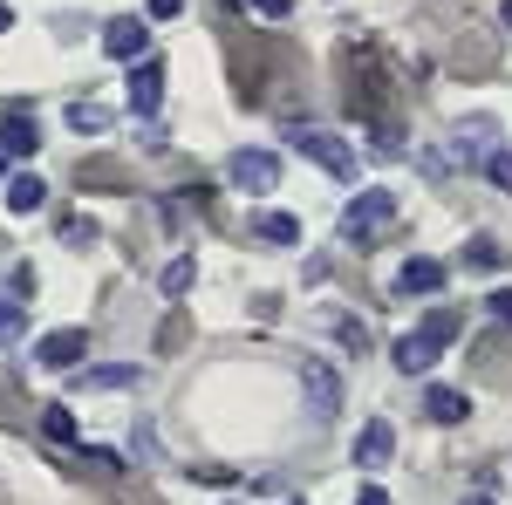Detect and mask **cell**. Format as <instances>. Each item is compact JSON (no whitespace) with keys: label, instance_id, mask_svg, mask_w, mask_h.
Instances as JSON below:
<instances>
[{"label":"cell","instance_id":"cell-1","mask_svg":"<svg viewBox=\"0 0 512 505\" xmlns=\"http://www.w3.org/2000/svg\"><path fill=\"white\" fill-rule=\"evenodd\" d=\"M287 144H294L301 157H315L328 178H355V151L335 137V130H321V123H294V130H287Z\"/></svg>","mask_w":512,"mask_h":505},{"label":"cell","instance_id":"cell-2","mask_svg":"<svg viewBox=\"0 0 512 505\" xmlns=\"http://www.w3.org/2000/svg\"><path fill=\"white\" fill-rule=\"evenodd\" d=\"M123 89H130V117H137V123L158 117V103H164V62H158V55H137Z\"/></svg>","mask_w":512,"mask_h":505},{"label":"cell","instance_id":"cell-3","mask_svg":"<svg viewBox=\"0 0 512 505\" xmlns=\"http://www.w3.org/2000/svg\"><path fill=\"white\" fill-rule=\"evenodd\" d=\"M301 389H308V417L315 424H335L342 417V376H335V362H308Z\"/></svg>","mask_w":512,"mask_h":505},{"label":"cell","instance_id":"cell-4","mask_svg":"<svg viewBox=\"0 0 512 505\" xmlns=\"http://www.w3.org/2000/svg\"><path fill=\"white\" fill-rule=\"evenodd\" d=\"M82 355H89V335H82V328H55V335H41V342H35V369H48V376H69Z\"/></svg>","mask_w":512,"mask_h":505},{"label":"cell","instance_id":"cell-5","mask_svg":"<svg viewBox=\"0 0 512 505\" xmlns=\"http://www.w3.org/2000/svg\"><path fill=\"white\" fill-rule=\"evenodd\" d=\"M390 219H396V198L390 192H362V198H349V212H342V233L369 239V233H383Z\"/></svg>","mask_w":512,"mask_h":505},{"label":"cell","instance_id":"cell-6","mask_svg":"<svg viewBox=\"0 0 512 505\" xmlns=\"http://www.w3.org/2000/svg\"><path fill=\"white\" fill-rule=\"evenodd\" d=\"M233 185L239 192H274L280 185V157L274 151H233Z\"/></svg>","mask_w":512,"mask_h":505},{"label":"cell","instance_id":"cell-7","mask_svg":"<svg viewBox=\"0 0 512 505\" xmlns=\"http://www.w3.org/2000/svg\"><path fill=\"white\" fill-rule=\"evenodd\" d=\"M390 451H396L390 417H369V424H362V437H355V465H362V471H383V465H390Z\"/></svg>","mask_w":512,"mask_h":505},{"label":"cell","instance_id":"cell-8","mask_svg":"<svg viewBox=\"0 0 512 505\" xmlns=\"http://www.w3.org/2000/svg\"><path fill=\"white\" fill-rule=\"evenodd\" d=\"M144 41H151V28H144V14H117V21L103 28V48H110L117 62H137V55H144Z\"/></svg>","mask_w":512,"mask_h":505},{"label":"cell","instance_id":"cell-9","mask_svg":"<svg viewBox=\"0 0 512 505\" xmlns=\"http://www.w3.org/2000/svg\"><path fill=\"white\" fill-rule=\"evenodd\" d=\"M437 349H444V335H437V328H417V335L396 342V369H403V376H424L437 362Z\"/></svg>","mask_w":512,"mask_h":505},{"label":"cell","instance_id":"cell-10","mask_svg":"<svg viewBox=\"0 0 512 505\" xmlns=\"http://www.w3.org/2000/svg\"><path fill=\"white\" fill-rule=\"evenodd\" d=\"M0 151L7 157H35L41 151V123L28 117V110H7V117H0Z\"/></svg>","mask_w":512,"mask_h":505},{"label":"cell","instance_id":"cell-11","mask_svg":"<svg viewBox=\"0 0 512 505\" xmlns=\"http://www.w3.org/2000/svg\"><path fill=\"white\" fill-rule=\"evenodd\" d=\"M41 205H48V185H41L35 171H14V178H7V212L28 219V212H41Z\"/></svg>","mask_w":512,"mask_h":505},{"label":"cell","instance_id":"cell-12","mask_svg":"<svg viewBox=\"0 0 512 505\" xmlns=\"http://www.w3.org/2000/svg\"><path fill=\"white\" fill-rule=\"evenodd\" d=\"M253 239H267V246H301V219H287V212H260V219H253Z\"/></svg>","mask_w":512,"mask_h":505},{"label":"cell","instance_id":"cell-13","mask_svg":"<svg viewBox=\"0 0 512 505\" xmlns=\"http://www.w3.org/2000/svg\"><path fill=\"white\" fill-rule=\"evenodd\" d=\"M424 417H431V424H465L472 403H465L458 389H431V396H424Z\"/></svg>","mask_w":512,"mask_h":505},{"label":"cell","instance_id":"cell-14","mask_svg":"<svg viewBox=\"0 0 512 505\" xmlns=\"http://www.w3.org/2000/svg\"><path fill=\"white\" fill-rule=\"evenodd\" d=\"M396 287H403V294H437V287H444V267H437V260H410V267L396 273Z\"/></svg>","mask_w":512,"mask_h":505},{"label":"cell","instance_id":"cell-15","mask_svg":"<svg viewBox=\"0 0 512 505\" xmlns=\"http://www.w3.org/2000/svg\"><path fill=\"white\" fill-rule=\"evenodd\" d=\"M137 376H144L137 362H117V369H82L76 383H82V389H130V383H137Z\"/></svg>","mask_w":512,"mask_h":505},{"label":"cell","instance_id":"cell-16","mask_svg":"<svg viewBox=\"0 0 512 505\" xmlns=\"http://www.w3.org/2000/svg\"><path fill=\"white\" fill-rule=\"evenodd\" d=\"M465 267H472V273H499V267H506V246H499V239H485V233H478L472 246H465Z\"/></svg>","mask_w":512,"mask_h":505},{"label":"cell","instance_id":"cell-17","mask_svg":"<svg viewBox=\"0 0 512 505\" xmlns=\"http://www.w3.org/2000/svg\"><path fill=\"white\" fill-rule=\"evenodd\" d=\"M69 130H76V137H103V130H110V110H103V103H69Z\"/></svg>","mask_w":512,"mask_h":505},{"label":"cell","instance_id":"cell-18","mask_svg":"<svg viewBox=\"0 0 512 505\" xmlns=\"http://www.w3.org/2000/svg\"><path fill=\"white\" fill-rule=\"evenodd\" d=\"M41 430H48L55 444H76V437H82V430H76V410H69V403H48V410H41Z\"/></svg>","mask_w":512,"mask_h":505},{"label":"cell","instance_id":"cell-19","mask_svg":"<svg viewBox=\"0 0 512 505\" xmlns=\"http://www.w3.org/2000/svg\"><path fill=\"white\" fill-rule=\"evenodd\" d=\"M21 335H28V308L0 294V349H7V342H21Z\"/></svg>","mask_w":512,"mask_h":505},{"label":"cell","instance_id":"cell-20","mask_svg":"<svg viewBox=\"0 0 512 505\" xmlns=\"http://www.w3.org/2000/svg\"><path fill=\"white\" fill-rule=\"evenodd\" d=\"M458 144H465V157H492V123H485V117L458 123Z\"/></svg>","mask_w":512,"mask_h":505},{"label":"cell","instance_id":"cell-21","mask_svg":"<svg viewBox=\"0 0 512 505\" xmlns=\"http://www.w3.org/2000/svg\"><path fill=\"white\" fill-rule=\"evenodd\" d=\"M82 465H89V471H103V478H117L123 458H117V451H89V444H82Z\"/></svg>","mask_w":512,"mask_h":505},{"label":"cell","instance_id":"cell-22","mask_svg":"<svg viewBox=\"0 0 512 505\" xmlns=\"http://www.w3.org/2000/svg\"><path fill=\"white\" fill-rule=\"evenodd\" d=\"M185 287H192V260H171L164 267V294H185Z\"/></svg>","mask_w":512,"mask_h":505},{"label":"cell","instance_id":"cell-23","mask_svg":"<svg viewBox=\"0 0 512 505\" xmlns=\"http://www.w3.org/2000/svg\"><path fill=\"white\" fill-rule=\"evenodd\" d=\"M485 164H492V185H506V192H512V144H506V151H492Z\"/></svg>","mask_w":512,"mask_h":505},{"label":"cell","instance_id":"cell-24","mask_svg":"<svg viewBox=\"0 0 512 505\" xmlns=\"http://www.w3.org/2000/svg\"><path fill=\"white\" fill-rule=\"evenodd\" d=\"M424 328H437V335H444V342H458V328H465V321H458V314H451V308H437L431 321H424Z\"/></svg>","mask_w":512,"mask_h":505},{"label":"cell","instance_id":"cell-25","mask_svg":"<svg viewBox=\"0 0 512 505\" xmlns=\"http://www.w3.org/2000/svg\"><path fill=\"white\" fill-rule=\"evenodd\" d=\"M62 239H69V246H96V226H89V219H69Z\"/></svg>","mask_w":512,"mask_h":505},{"label":"cell","instance_id":"cell-26","mask_svg":"<svg viewBox=\"0 0 512 505\" xmlns=\"http://www.w3.org/2000/svg\"><path fill=\"white\" fill-rule=\"evenodd\" d=\"M253 14H267V21H287V14H294V0H253Z\"/></svg>","mask_w":512,"mask_h":505},{"label":"cell","instance_id":"cell-27","mask_svg":"<svg viewBox=\"0 0 512 505\" xmlns=\"http://www.w3.org/2000/svg\"><path fill=\"white\" fill-rule=\"evenodd\" d=\"M355 505H390V492H383V485H362V492H355Z\"/></svg>","mask_w":512,"mask_h":505},{"label":"cell","instance_id":"cell-28","mask_svg":"<svg viewBox=\"0 0 512 505\" xmlns=\"http://www.w3.org/2000/svg\"><path fill=\"white\" fill-rule=\"evenodd\" d=\"M178 7H185V0H151V21H171Z\"/></svg>","mask_w":512,"mask_h":505},{"label":"cell","instance_id":"cell-29","mask_svg":"<svg viewBox=\"0 0 512 505\" xmlns=\"http://www.w3.org/2000/svg\"><path fill=\"white\" fill-rule=\"evenodd\" d=\"M492 308H499V314H506V321H512V294H492Z\"/></svg>","mask_w":512,"mask_h":505},{"label":"cell","instance_id":"cell-30","mask_svg":"<svg viewBox=\"0 0 512 505\" xmlns=\"http://www.w3.org/2000/svg\"><path fill=\"white\" fill-rule=\"evenodd\" d=\"M7 28H14V14H7V0H0V35H7Z\"/></svg>","mask_w":512,"mask_h":505},{"label":"cell","instance_id":"cell-31","mask_svg":"<svg viewBox=\"0 0 512 505\" xmlns=\"http://www.w3.org/2000/svg\"><path fill=\"white\" fill-rule=\"evenodd\" d=\"M0 185H7V151H0Z\"/></svg>","mask_w":512,"mask_h":505},{"label":"cell","instance_id":"cell-32","mask_svg":"<svg viewBox=\"0 0 512 505\" xmlns=\"http://www.w3.org/2000/svg\"><path fill=\"white\" fill-rule=\"evenodd\" d=\"M499 14H506V28H512V0H506V7H499Z\"/></svg>","mask_w":512,"mask_h":505},{"label":"cell","instance_id":"cell-33","mask_svg":"<svg viewBox=\"0 0 512 505\" xmlns=\"http://www.w3.org/2000/svg\"><path fill=\"white\" fill-rule=\"evenodd\" d=\"M465 505H492V499H465Z\"/></svg>","mask_w":512,"mask_h":505}]
</instances>
